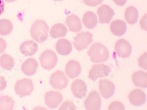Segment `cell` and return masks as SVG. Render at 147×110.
I'll list each match as a JSON object with an SVG mask.
<instances>
[{
    "label": "cell",
    "mask_w": 147,
    "mask_h": 110,
    "mask_svg": "<svg viewBox=\"0 0 147 110\" xmlns=\"http://www.w3.org/2000/svg\"><path fill=\"white\" fill-rule=\"evenodd\" d=\"M88 55L91 61L94 63L106 62L109 58V53L107 47L99 43H94L91 46Z\"/></svg>",
    "instance_id": "1"
},
{
    "label": "cell",
    "mask_w": 147,
    "mask_h": 110,
    "mask_svg": "<svg viewBox=\"0 0 147 110\" xmlns=\"http://www.w3.org/2000/svg\"><path fill=\"white\" fill-rule=\"evenodd\" d=\"M48 31L49 27L45 21L36 20L31 26L30 33L33 40L42 43L47 40Z\"/></svg>",
    "instance_id": "2"
},
{
    "label": "cell",
    "mask_w": 147,
    "mask_h": 110,
    "mask_svg": "<svg viewBox=\"0 0 147 110\" xmlns=\"http://www.w3.org/2000/svg\"><path fill=\"white\" fill-rule=\"evenodd\" d=\"M41 67L47 70H51L57 65L58 58L57 54L51 50L44 51L40 57Z\"/></svg>",
    "instance_id": "3"
},
{
    "label": "cell",
    "mask_w": 147,
    "mask_h": 110,
    "mask_svg": "<svg viewBox=\"0 0 147 110\" xmlns=\"http://www.w3.org/2000/svg\"><path fill=\"white\" fill-rule=\"evenodd\" d=\"M92 37V34L88 31L78 33L74 37V45L78 51L84 50L93 42Z\"/></svg>",
    "instance_id": "4"
},
{
    "label": "cell",
    "mask_w": 147,
    "mask_h": 110,
    "mask_svg": "<svg viewBox=\"0 0 147 110\" xmlns=\"http://www.w3.org/2000/svg\"><path fill=\"white\" fill-rule=\"evenodd\" d=\"M50 83L52 87L55 90H62L67 87L68 79L67 78L64 72L61 71H57L51 75Z\"/></svg>",
    "instance_id": "5"
},
{
    "label": "cell",
    "mask_w": 147,
    "mask_h": 110,
    "mask_svg": "<svg viewBox=\"0 0 147 110\" xmlns=\"http://www.w3.org/2000/svg\"><path fill=\"white\" fill-rule=\"evenodd\" d=\"M33 90V82L31 80L27 78L18 80L15 85L16 93L22 97L30 95Z\"/></svg>",
    "instance_id": "6"
},
{
    "label": "cell",
    "mask_w": 147,
    "mask_h": 110,
    "mask_svg": "<svg viewBox=\"0 0 147 110\" xmlns=\"http://www.w3.org/2000/svg\"><path fill=\"white\" fill-rule=\"evenodd\" d=\"M111 71V68L104 64L94 65L89 71L88 78L93 81H96L98 78L107 77Z\"/></svg>",
    "instance_id": "7"
},
{
    "label": "cell",
    "mask_w": 147,
    "mask_h": 110,
    "mask_svg": "<svg viewBox=\"0 0 147 110\" xmlns=\"http://www.w3.org/2000/svg\"><path fill=\"white\" fill-rule=\"evenodd\" d=\"M87 110H100L101 107V99L96 91H91L84 102Z\"/></svg>",
    "instance_id": "8"
},
{
    "label": "cell",
    "mask_w": 147,
    "mask_h": 110,
    "mask_svg": "<svg viewBox=\"0 0 147 110\" xmlns=\"http://www.w3.org/2000/svg\"><path fill=\"white\" fill-rule=\"evenodd\" d=\"M115 50L117 55L119 57L127 58L131 54L132 48L128 41L124 39H120L115 43Z\"/></svg>",
    "instance_id": "9"
},
{
    "label": "cell",
    "mask_w": 147,
    "mask_h": 110,
    "mask_svg": "<svg viewBox=\"0 0 147 110\" xmlns=\"http://www.w3.org/2000/svg\"><path fill=\"white\" fill-rule=\"evenodd\" d=\"M44 99L45 103L49 108L55 109L62 103L63 97L59 92L51 91L45 94Z\"/></svg>",
    "instance_id": "10"
},
{
    "label": "cell",
    "mask_w": 147,
    "mask_h": 110,
    "mask_svg": "<svg viewBox=\"0 0 147 110\" xmlns=\"http://www.w3.org/2000/svg\"><path fill=\"white\" fill-rule=\"evenodd\" d=\"M99 90L103 98L105 99H109L114 95L115 86L111 81L107 80H101L99 82Z\"/></svg>",
    "instance_id": "11"
},
{
    "label": "cell",
    "mask_w": 147,
    "mask_h": 110,
    "mask_svg": "<svg viewBox=\"0 0 147 110\" xmlns=\"http://www.w3.org/2000/svg\"><path fill=\"white\" fill-rule=\"evenodd\" d=\"M71 90L74 95L76 98L82 99L87 95V86L84 81L77 79L72 82Z\"/></svg>",
    "instance_id": "12"
},
{
    "label": "cell",
    "mask_w": 147,
    "mask_h": 110,
    "mask_svg": "<svg viewBox=\"0 0 147 110\" xmlns=\"http://www.w3.org/2000/svg\"><path fill=\"white\" fill-rule=\"evenodd\" d=\"M101 24H109L115 14L114 10L108 5H102L97 9Z\"/></svg>",
    "instance_id": "13"
},
{
    "label": "cell",
    "mask_w": 147,
    "mask_h": 110,
    "mask_svg": "<svg viewBox=\"0 0 147 110\" xmlns=\"http://www.w3.org/2000/svg\"><path fill=\"white\" fill-rule=\"evenodd\" d=\"M128 99L132 105L139 107L144 105L146 103V95L142 90L135 89L129 93Z\"/></svg>",
    "instance_id": "14"
},
{
    "label": "cell",
    "mask_w": 147,
    "mask_h": 110,
    "mask_svg": "<svg viewBox=\"0 0 147 110\" xmlns=\"http://www.w3.org/2000/svg\"><path fill=\"white\" fill-rule=\"evenodd\" d=\"M65 71L69 78L74 79L78 77L81 72V66L76 60H71L66 64Z\"/></svg>",
    "instance_id": "15"
},
{
    "label": "cell",
    "mask_w": 147,
    "mask_h": 110,
    "mask_svg": "<svg viewBox=\"0 0 147 110\" xmlns=\"http://www.w3.org/2000/svg\"><path fill=\"white\" fill-rule=\"evenodd\" d=\"M38 67V62L35 59L30 58L23 63L21 66V70L26 76H32L36 72Z\"/></svg>",
    "instance_id": "16"
},
{
    "label": "cell",
    "mask_w": 147,
    "mask_h": 110,
    "mask_svg": "<svg viewBox=\"0 0 147 110\" xmlns=\"http://www.w3.org/2000/svg\"><path fill=\"white\" fill-rule=\"evenodd\" d=\"M111 32L115 36H121L124 35L127 31V26L126 22L121 20H114L110 26Z\"/></svg>",
    "instance_id": "17"
},
{
    "label": "cell",
    "mask_w": 147,
    "mask_h": 110,
    "mask_svg": "<svg viewBox=\"0 0 147 110\" xmlns=\"http://www.w3.org/2000/svg\"><path fill=\"white\" fill-rule=\"evenodd\" d=\"M65 24L69 31L73 32H80L82 29L81 21L80 18L74 14L67 16Z\"/></svg>",
    "instance_id": "18"
},
{
    "label": "cell",
    "mask_w": 147,
    "mask_h": 110,
    "mask_svg": "<svg viewBox=\"0 0 147 110\" xmlns=\"http://www.w3.org/2000/svg\"><path fill=\"white\" fill-rule=\"evenodd\" d=\"M57 52L61 55L66 56L71 54L72 50L71 43L67 39L59 40L56 43Z\"/></svg>",
    "instance_id": "19"
},
{
    "label": "cell",
    "mask_w": 147,
    "mask_h": 110,
    "mask_svg": "<svg viewBox=\"0 0 147 110\" xmlns=\"http://www.w3.org/2000/svg\"><path fill=\"white\" fill-rule=\"evenodd\" d=\"M132 81L136 87L146 88L147 73L142 71H137L135 72L132 76Z\"/></svg>",
    "instance_id": "20"
},
{
    "label": "cell",
    "mask_w": 147,
    "mask_h": 110,
    "mask_svg": "<svg viewBox=\"0 0 147 110\" xmlns=\"http://www.w3.org/2000/svg\"><path fill=\"white\" fill-rule=\"evenodd\" d=\"M38 46L36 43L30 40L24 42L20 45L21 53L26 56H32L38 51Z\"/></svg>",
    "instance_id": "21"
},
{
    "label": "cell",
    "mask_w": 147,
    "mask_h": 110,
    "mask_svg": "<svg viewBox=\"0 0 147 110\" xmlns=\"http://www.w3.org/2000/svg\"><path fill=\"white\" fill-rule=\"evenodd\" d=\"M98 22L96 15L92 11H87L82 18V23L84 26L88 29H93Z\"/></svg>",
    "instance_id": "22"
},
{
    "label": "cell",
    "mask_w": 147,
    "mask_h": 110,
    "mask_svg": "<svg viewBox=\"0 0 147 110\" xmlns=\"http://www.w3.org/2000/svg\"><path fill=\"white\" fill-rule=\"evenodd\" d=\"M68 29L63 24L58 23L52 27L50 31V35L53 38H63L67 35Z\"/></svg>",
    "instance_id": "23"
},
{
    "label": "cell",
    "mask_w": 147,
    "mask_h": 110,
    "mask_svg": "<svg viewBox=\"0 0 147 110\" xmlns=\"http://www.w3.org/2000/svg\"><path fill=\"white\" fill-rule=\"evenodd\" d=\"M139 13L138 9L133 6L128 7L125 11V19L129 24H136L138 20Z\"/></svg>",
    "instance_id": "24"
},
{
    "label": "cell",
    "mask_w": 147,
    "mask_h": 110,
    "mask_svg": "<svg viewBox=\"0 0 147 110\" xmlns=\"http://www.w3.org/2000/svg\"><path fill=\"white\" fill-rule=\"evenodd\" d=\"M14 59L9 55L4 54L0 57V66L5 70L9 71L14 67Z\"/></svg>",
    "instance_id": "25"
},
{
    "label": "cell",
    "mask_w": 147,
    "mask_h": 110,
    "mask_svg": "<svg viewBox=\"0 0 147 110\" xmlns=\"http://www.w3.org/2000/svg\"><path fill=\"white\" fill-rule=\"evenodd\" d=\"M15 102L13 98L8 95L0 97V110H12L14 109Z\"/></svg>",
    "instance_id": "26"
},
{
    "label": "cell",
    "mask_w": 147,
    "mask_h": 110,
    "mask_svg": "<svg viewBox=\"0 0 147 110\" xmlns=\"http://www.w3.org/2000/svg\"><path fill=\"white\" fill-rule=\"evenodd\" d=\"M13 30L11 21L7 19L0 20V35L5 36L9 35Z\"/></svg>",
    "instance_id": "27"
},
{
    "label": "cell",
    "mask_w": 147,
    "mask_h": 110,
    "mask_svg": "<svg viewBox=\"0 0 147 110\" xmlns=\"http://www.w3.org/2000/svg\"><path fill=\"white\" fill-rule=\"evenodd\" d=\"M108 110H124L125 106L119 101H114L110 104L108 108Z\"/></svg>",
    "instance_id": "28"
},
{
    "label": "cell",
    "mask_w": 147,
    "mask_h": 110,
    "mask_svg": "<svg viewBox=\"0 0 147 110\" xmlns=\"http://www.w3.org/2000/svg\"><path fill=\"white\" fill-rule=\"evenodd\" d=\"M146 61H147V53L145 52L138 59L139 67H141L142 69H144V70H147V63H146Z\"/></svg>",
    "instance_id": "29"
},
{
    "label": "cell",
    "mask_w": 147,
    "mask_h": 110,
    "mask_svg": "<svg viewBox=\"0 0 147 110\" xmlns=\"http://www.w3.org/2000/svg\"><path fill=\"white\" fill-rule=\"evenodd\" d=\"M59 110H76V107L73 104V103L67 101H65L59 108Z\"/></svg>",
    "instance_id": "30"
},
{
    "label": "cell",
    "mask_w": 147,
    "mask_h": 110,
    "mask_svg": "<svg viewBox=\"0 0 147 110\" xmlns=\"http://www.w3.org/2000/svg\"><path fill=\"white\" fill-rule=\"evenodd\" d=\"M104 0H83L85 5L90 7H96L100 5Z\"/></svg>",
    "instance_id": "31"
},
{
    "label": "cell",
    "mask_w": 147,
    "mask_h": 110,
    "mask_svg": "<svg viewBox=\"0 0 147 110\" xmlns=\"http://www.w3.org/2000/svg\"><path fill=\"white\" fill-rule=\"evenodd\" d=\"M6 48H7L6 41L4 39L0 38V54L4 52L5 50H6Z\"/></svg>",
    "instance_id": "32"
},
{
    "label": "cell",
    "mask_w": 147,
    "mask_h": 110,
    "mask_svg": "<svg viewBox=\"0 0 147 110\" xmlns=\"http://www.w3.org/2000/svg\"><path fill=\"white\" fill-rule=\"evenodd\" d=\"M7 87V81L5 79L0 76V91H2Z\"/></svg>",
    "instance_id": "33"
},
{
    "label": "cell",
    "mask_w": 147,
    "mask_h": 110,
    "mask_svg": "<svg viewBox=\"0 0 147 110\" xmlns=\"http://www.w3.org/2000/svg\"><path fill=\"white\" fill-rule=\"evenodd\" d=\"M146 16L147 15L146 14H145L140 21V25H141V28L146 31Z\"/></svg>",
    "instance_id": "34"
},
{
    "label": "cell",
    "mask_w": 147,
    "mask_h": 110,
    "mask_svg": "<svg viewBox=\"0 0 147 110\" xmlns=\"http://www.w3.org/2000/svg\"><path fill=\"white\" fill-rule=\"evenodd\" d=\"M113 1L118 6H124L126 4L127 0H113Z\"/></svg>",
    "instance_id": "35"
},
{
    "label": "cell",
    "mask_w": 147,
    "mask_h": 110,
    "mask_svg": "<svg viewBox=\"0 0 147 110\" xmlns=\"http://www.w3.org/2000/svg\"><path fill=\"white\" fill-rule=\"evenodd\" d=\"M5 9V5L4 0H0V16L2 15L3 13L4 12Z\"/></svg>",
    "instance_id": "36"
},
{
    "label": "cell",
    "mask_w": 147,
    "mask_h": 110,
    "mask_svg": "<svg viewBox=\"0 0 147 110\" xmlns=\"http://www.w3.org/2000/svg\"><path fill=\"white\" fill-rule=\"evenodd\" d=\"M5 1L7 3H13V2L16 1V0H5Z\"/></svg>",
    "instance_id": "37"
},
{
    "label": "cell",
    "mask_w": 147,
    "mask_h": 110,
    "mask_svg": "<svg viewBox=\"0 0 147 110\" xmlns=\"http://www.w3.org/2000/svg\"><path fill=\"white\" fill-rule=\"evenodd\" d=\"M55 1H62L63 0H54Z\"/></svg>",
    "instance_id": "38"
}]
</instances>
